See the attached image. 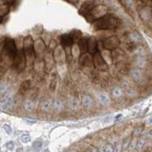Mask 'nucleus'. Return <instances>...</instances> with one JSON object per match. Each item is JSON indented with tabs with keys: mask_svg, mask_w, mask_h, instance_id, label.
Segmentation results:
<instances>
[{
	"mask_svg": "<svg viewBox=\"0 0 152 152\" xmlns=\"http://www.w3.org/2000/svg\"><path fill=\"white\" fill-rule=\"evenodd\" d=\"M79 65L84 70H91L94 65H93V60H92V54L90 52H85L83 53L80 58H79Z\"/></svg>",
	"mask_w": 152,
	"mask_h": 152,
	"instance_id": "nucleus-1",
	"label": "nucleus"
},
{
	"mask_svg": "<svg viewBox=\"0 0 152 152\" xmlns=\"http://www.w3.org/2000/svg\"><path fill=\"white\" fill-rule=\"evenodd\" d=\"M13 64L14 67L18 70L19 72H21L25 68L26 65V57H25L24 52L22 50H20L16 53L14 60H13Z\"/></svg>",
	"mask_w": 152,
	"mask_h": 152,
	"instance_id": "nucleus-2",
	"label": "nucleus"
},
{
	"mask_svg": "<svg viewBox=\"0 0 152 152\" xmlns=\"http://www.w3.org/2000/svg\"><path fill=\"white\" fill-rule=\"evenodd\" d=\"M92 60H93V65L97 70L105 72V71H107L108 69V65H107L106 60L102 56V54L98 53V52L94 53L93 57H92Z\"/></svg>",
	"mask_w": 152,
	"mask_h": 152,
	"instance_id": "nucleus-3",
	"label": "nucleus"
},
{
	"mask_svg": "<svg viewBox=\"0 0 152 152\" xmlns=\"http://www.w3.org/2000/svg\"><path fill=\"white\" fill-rule=\"evenodd\" d=\"M117 25V21L115 19H102L94 23L95 29H108L114 28Z\"/></svg>",
	"mask_w": 152,
	"mask_h": 152,
	"instance_id": "nucleus-4",
	"label": "nucleus"
},
{
	"mask_svg": "<svg viewBox=\"0 0 152 152\" xmlns=\"http://www.w3.org/2000/svg\"><path fill=\"white\" fill-rule=\"evenodd\" d=\"M13 106V97L11 93L9 92H6L4 93L3 97L0 101V108L2 110H9Z\"/></svg>",
	"mask_w": 152,
	"mask_h": 152,
	"instance_id": "nucleus-5",
	"label": "nucleus"
},
{
	"mask_svg": "<svg viewBox=\"0 0 152 152\" xmlns=\"http://www.w3.org/2000/svg\"><path fill=\"white\" fill-rule=\"evenodd\" d=\"M103 46L107 50H113L115 49H118V47L119 46V40L118 37H110L104 41Z\"/></svg>",
	"mask_w": 152,
	"mask_h": 152,
	"instance_id": "nucleus-6",
	"label": "nucleus"
},
{
	"mask_svg": "<svg viewBox=\"0 0 152 152\" xmlns=\"http://www.w3.org/2000/svg\"><path fill=\"white\" fill-rule=\"evenodd\" d=\"M130 76L135 82L137 83H142L145 80V77H144L143 71L140 68H134V69L130 70Z\"/></svg>",
	"mask_w": 152,
	"mask_h": 152,
	"instance_id": "nucleus-7",
	"label": "nucleus"
},
{
	"mask_svg": "<svg viewBox=\"0 0 152 152\" xmlns=\"http://www.w3.org/2000/svg\"><path fill=\"white\" fill-rule=\"evenodd\" d=\"M110 57H111V61L114 64H119V63H121L124 60L125 54L123 50L119 49H113L112 53L110 54Z\"/></svg>",
	"mask_w": 152,
	"mask_h": 152,
	"instance_id": "nucleus-8",
	"label": "nucleus"
},
{
	"mask_svg": "<svg viewBox=\"0 0 152 152\" xmlns=\"http://www.w3.org/2000/svg\"><path fill=\"white\" fill-rule=\"evenodd\" d=\"M81 104H82V106L85 107V108L89 109V108H91L92 106H93V100H92L91 96H90V95L88 94H85L82 96Z\"/></svg>",
	"mask_w": 152,
	"mask_h": 152,
	"instance_id": "nucleus-9",
	"label": "nucleus"
},
{
	"mask_svg": "<svg viewBox=\"0 0 152 152\" xmlns=\"http://www.w3.org/2000/svg\"><path fill=\"white\" fill-rule=\"evenodd\" d=\"M135 64H136L137 68H145L147 65V61H146V56H141V55H137L135 58Z\"/></svg>",
	"mask_w": 152,
	"mask_h": 152,
	"instance_id": "nucleus-10",
	"label": "nucleus"
},
{
	"mask_svg": "<svg viewBox=\"0 0 152 152\" xmlns=\"http://www.w3.org/2000/svg\"><path fill=\"white\" fill-rule=\"evenodd\" d=\"M58 75L56 73H52V79H50V81H49V90L54 92L57 89L58 86Z\"/></svg>",
	"mask_w": 152,
	"mask_h": 152,
	"instance_id": "nucleus-11",
	"label": "nucleus"
},
{
	"mask_svg": "<svg viewBox=\"0 0 152 152\" xmlns=\"http://www.w3.org/2000/svg\"><path fill=\"white\" fill-rule=\"evenodd\" d=\"M31 88V81L30 80H25L21 83L19 89V93H21V95H24Z\"/></svg>",
	"mask_w": 152,
	"mask_h": 152,
	"instance_id": "nucleus-12",
	"label": "nucleus"
},
{
	"mask_svg": "<svg viewBox=\"0 0 152 152\" xmlns=\"http://www.w3.org/2000/svg\"><path fill=\"white\" fill-rule=\"evenodd\" d=\"M98 100L103 106H108L110 104V97L106 92H100L98 94Z\"/></svg>",
	"mask_w": 152,
	"mask_h": 152,
	"instance_id": "nucleus-13",
	"label": "nucleus"
},
{
	"mask_svg": "<svg viewBox=\"0 0 152 152\" xmlns=\"http://www.w3.org/2000/svg\"><path fill=\"white\" fill-rule=\"evenodd\" d=\"M40 108L44 112H49V110L52 108V102L50 99H46V100L41 102L40 105Z\"/></svg>",
	"mask_w": 152,
	"mask_h": 152,
	"instance_id": "nucleus-14",
	"label": "nucleus"
},
{
	"mask_svg": "<svg viewBox=\"0 0 152 152\" xmlns=\"http://www.w3.org/2000/svg\"><path fill=\"white\" fill-rule=\"evenodd\" d=\"M88 50L91 54H94L97 52V43L94 38H91L88 41Z\"/></svg>",
	"mask_w": 152,
	"mask_h": 152,
	"instance_id": "nucleus-15",
	"label": "nucleus"
},
{
	"mask_svg": "<svg viewBox=\"0 0 152 152\" xmlns=\"http://www.w3.org/2000/svg\"><path fill=\"white\" fill-rule=\"evenodd\" d=\"M68 106L72 110H77L79 107V101L75 96H71L68 101Z\"/></svg>",
	"mask_w": 152,
	"mask_h": 152,
	"instance_id": "nucleus-16",
	"label": "nucleus"
},
{
	"mask_svg": "<svg viewBox=\"0 0 152 152\" xmlns=\"http://www.w3.org/2000/svg\"><path fill=\"white\" fill-rule=\"evenodd\" d=\"M52 108L54 109L55 112H61L62 110L64 109V103L63 101L60 100V99H56V100L52 103Z\"/></svg>",
	"mask_w": 152,
	"mask_h": 152,
	"instance_id": "nucleus-17",
	"label": "nucleus"
},
{
	"mask_svg": "<svg viewBox=\"0 0 152 152\" xmlns=\"http://www.w3.org/2000/svg\"><path fill=\"white\" fill-rule=\"evenodd\" d=\"M117 64H118V69H119V71L121 74H127L128 72H130V70H131L130 66H129L127 64H123L122 62Z\"/></svg>",
	"mask_w": 152,
	"mask_h": 152,
	"instance_id": "nucleus-18",
	"label": "nucleus"
},
{
	"mask_svg": "<svg viewBox=\"0 0 152 152\" xmlns=\"http://www.w3.org/2000/svg\"><path fill=\"white\" fill-rule=\"evenodd\" d=\"M62 44L64 46V47H69L73 44V39L69 37V36H63L62 37Z\"/></svg>",
	"mask_w": 152,
	"mask_h": 152,
	"instance_id": "nucleus-19",
	"label": "nucleus"
},
{
	"mask_svg": "<svg viewBox=\"0 0 152 152\" xmlns=\"http://www.w3.org/2000/svg\"><path fill=\"white\" fill-rule=\"evenodd\" d=\"M79 48L80 49V52L85 53L88 50V41L86 39H81L79 43Z\"/></svg>",
	"mask_w": 152,
	"mask_h": 152,
	"instance_id": "nucleus-20",
	"label": "nucleus"
},
{
	"mask_svg": "<svg viewBox=\"0 0 152 152\" xmlns=\"http://www.w3.org/2000/svg\"><path fill=\"white\" fill-rule=\"evenodd\" d=\"M122 94H123V91H122L121 88L120 87H115V88L112 90V96L114 98H120L122 96Z\"/></svg>",
	"mask_w": 152,
	"mask_h": 152,
	"instance_id": "nucleus-21",
	"label": "nucleus"
},
{
	"mask_svg": "<svg viewBox=\"0 0 152 152\" xmlns=\"http://www.w3.org/2000/svg\"><path fill=\"white\" fill-rule=\"evenodd\" d=\"M129 38L131 39V41L133 43H139L142 40V38H141V37H140L139 35L137 33H134V32L129 35Z\"/></svg>",
	"mask_w": 152,
	"mask_h": 152,
	"instance_id": "nucleus-22",
	"label": "nucleus"
},
{
	"mask_svg": "<svg viewBox=\"0 0 152 152\" xmlns=\"http://www.w3.org/2000/svg\"><path fill=\"white\" fill-rule=\"evenodd\" d=\"M34 107H35V103H34L33 101L30 100V99H28V100L25 101L24 103V108L27 111H32L34 109Z\"/></svg>",
	"mask_w": 152,
	"mask_h": 152,
	"instance_id": "nucleus-23",
	"label": "nucleus"
},
{
	"mask_svg": "<svg viewBox=\"0 0 152 152\" xmlns=\"http://www.w3.org/2000/svg\"><path fill=\"white\" fill-rule=\"evenodd\" d=\"M21 141L22 143H28V142H30L31 141V137L27 134H24V135H22L21 137Z\"/></svg>",
	"mask_w": 152,
	"mask_h": 152,
	"instance_id": "nucleus-24",
	"label": "nucleus"
},
{
	"mask_svg": "<svg viewBox=\"0 0 152 152\" xmlns=\"http://www.w3.org/2000/svg\"><path fill=\"white\" fill-rule=\"evenodd\" d=\"M149 12L148 10H146V9H144L143 11H142V13H141V16H142V18L144 19V20H146V19L149 17Z\"/></svg>",
	"mask_w": 152,
	"mask_h": 152,
	"instance_id": "nucleus-25",
	"label": "nucleus"
},
{
	"mask_svg": "<svg viewBox=\"0 0 152 152\" xmlns=\"http://www.w3.org/2000/svg\"><path fill=\"white\" fill-rule=\"evenodd\" d=\"M7 85L6 84H4V83H1L0 84V93H6L7 92Z\"/></svg>",
	"mask_w": 152,
	"mask_h": 152,
	"instance_id": "nucleus-26",
	"label": "nucleus"
},
{
	"mask_svg": "<svg viewBox=\"0 0 152 152\" xmlns=\"http://www.w3.org/2000/svg\"><path fill=\"white\" fill-rule=\"evenodd\" d=\"M145 144H146V140L145 139H139L138 141V143H137V146H138V148H142L144 146H145Z\"/></svg>",
	"mask_w": 152,
	"mask_h": 152,
	"instance_id": "nucleus-27",
	"label": "nucleus"
},
{
	"mask_svg": "<svg viewBox=\"0 0 152 152\" xmlns=\"http://www.w3.org/2000/svg\"><path fill=\"white\" fill-rule=\"evenodd\" d=\"M3 129L5 130V132H6L8 134H11V128H10V126L8 124H4L3 125Z\"/></svg>",
	"mask_w": 152,
	"mask_h": 152,
	"instance_id": "nucleus-28",
	"label": "nucleus"
},
{
	"mask_svg": "<svg viewBox=\"0 0 152 152\" xmlns=\"http://www.w3.org/2000/svg\"><path fill=\"white\" fill-rule=\"evenodd\" d=\"M33 146H34V148H36V149L40 148V147L42 146V142H40V141H36V142L33 144Z\"/></svg>",
	"mask_w": 152,
	"mask_h": 152,
	"instance_id": "nucleus-29",
	"label": "nucleus"
},
{
	"mask_svg": "<svg viewBox=\"0 0 152 152\" xmlns=\"http://www.w3.org/2000/svg\"><path fill=\"white\" fill-rule=\"evenodd\" d=\"M104 151L105 152H114V147H113L111 145H107V146L105 147Z\"/></svg>",
	"mask_w": 152,
	"mask_h": 152,
	"instance_id": "nucleus-30",
	"label": "nucleus"
},
{
	"mask_svg": "<svg viewBox=\"0 0 152 152\" xmlns=\"http://www.w3.org/2000/svg\"><path fill=\"white\" fill-rule=\"evenodd\" d=\"M7 147H8V149L11 150V149L14 148V144L12 142H9V143H7Z\"/></svg>",
	"mask_w": 152,
	"mask_h": 152,
	"instance_id": "nucleus-31",
	"label": "nucleus"
},
{
	"mask_svg": "<svg viewBox=\"0 0 152 152\" xmlns=\"http://www.w3.org/2000/svg\"><path fill=\"white\" fill-rule=\"evenodd\" d=\"M141 131H142V128H136L135 130H134V135H138V134H140V133H141Z\"/></svg>",
	"mask_w": 152,
	"mask_h": 152,
	"instance_id": "nucleus-32",
	"label": "nucleus"
},
{
	"mask_svg": "<svg viewBox=\"0 0 152 152\" xmlns=\"http://www.w3.org/2000/svg\"><path fill=\"white\" fill-rule=\"evenodd\" d=\"M126 1V4H127L129 7H131V8H133L134 7V3H133V0H125Z\"/></svg>",
	"mask_w": 152,
	"mask_h": 152,
	"instance_id": "nucleus-33",
	"label": "nucleus"
},
{
	"mask_svg": "<svg viewBox=\"0 0 152 152\" xmlns=\"http://www.w3.org/2000/svg\"><path fill=\"white\" fill-rule=\"evenodd\" d=\"M116 152H120V146H118V147L116 148Z\"/></svg>",
	"mask_w": 152,
	"mask_h": 152,
	"instance_id": "nucleus-34",
	"label": "nucleus"
},
{
	"mask_svg": "<svg viewBox=\"0 0 152 152\" xmlns=\"http://www.w3.org/2000/svg\"><path fill=\"white\" fill-rule=\"evenodd\" d=\"M107 3H109V4H113V0H105Z\"/></svg>",
	"mask_w": 152,
	"mask_h": 152,
	"instance_id": "nucleus-35",
	"label": "nucleus"
},
{
	"mask_svg": "<svg viewBox=\"0 0 152 152\" xmlns=\"http://www.w3.org/2000/svg\"><path fill=\"white\" fill-rule=\"evenodd\" d=\"M147 123H148L149 125H152V118H151V119H149L148 120H147Z\"/></svg>",
	"mask_w": 152,
	"mask_h": 152,
	"instance_id": "nucleus-36",
	"label": "nucleus"
},
{
	"mask_svg": "<svg viewBox=\"0 0 152 152\" xmlns=\"http://www.w3.org/2000/svg\"><path fill=\"white\" fill-rule=\"evenodd\" d=\"M148 136L149 137H152V130L148 133Z\"/></svg>",
	"mask_w": 152,
	"mask_h": 152,
	"instance_id": "nucleus-37",
	"label": "nucleus"
},
{
	"mask_svg": "<svg viewBox=\"0 0 152 152\" xmlns=\"http://www.w3.org/2000/svg\"><path fill=\"white\" fill-rule=\"evenodd\" d=\"M91 152H96V150H95V149H91Z\"/></svg>",
	"mask_w": 152,
	"mask_h": 152,
	"instance_id": "nucleus-38",
	"label": "nucleus"
},
{
	"mask_svg": "<svg viewBox=\"0 0 152 152\" xmlns=\"http://www.w3.org/2000/svg\"><path fill=\"white\" fill-rule=\"evenodd\" d=\"M99 152H105V151H103V150H100V151H99Z\"/></svg>",
	"mask_w": 152,
	"mask_h": 152,
	"instance_id": "nucleus-39",
	"label": "nucleus"
}]
</instances>
